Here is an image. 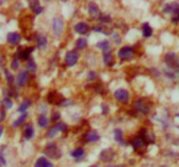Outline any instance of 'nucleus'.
Returning a JSON list of instances; mask_svg holds the SVG:
<instances>
[{
  "mask_svg": "<svg viewBox=\"0 0 179 167\" xmlns=\"http://www.w3.org/2000/svg\"><path fill=\"white\" fill-rule=\"evenodd\" d=\"M4 73H5V77H7V84H9V85H12V84L14 83V77H13V74L11 73L9 70H5Z\"/></svg>",
  "mask_w": 179,
  "mask_h": 167,
  "instance_id": "nucleus-33",
  "label": "nucleus"
},
{
  "mask_svg": "<svg viewBox=\"0 0 179 167\" xmlns=\"http://www.w3.org/2000/svg\"><path fill=\"white\" fill-rule=\"evenodd\" d=\"M176 14H177V18H176V19H177V20L179 21V9L177 10V12H176Z\"/></svg>",
  "mask_w": 179,
  "mask_h": 167,
  "instance_id": "nucleus-45",
  "label": "nucleus"
},
{
  "mask_svg": "<svg viewBox=\"0 0 179 167\" xmlns=\"http://www.w3.org/2000/svg\"><path fill=\"white\" fill-rule=\"evenodd\" d=\"M100 140V136L97 131H90L89 133H87L86 136V141L87 142H98Z\"/></svg>",
  "mask_w": 179,
  "mask_h": 167,
  "instance_id": "nucleus-23",
  "label": "nucleus"
},
{
  "mask_svg": "<svg viewBox=\"0 0 179 167\" xmlns=\"http://www.w3.org/2000/svg\"><path fill=\"white\" fill-rule=\"evenodd\" d=\"M42 11H44V7H42L41 5H39V7H37L35 11H34V13H35L36 15H39V14H41V13H42Z\"/></svg>",
  "mask_w": 179,
  "mask_h": 167,
  "instance_id": "nucleus-41",
  "label": "nucleus"
},
{
  "mask_svg": "<svg viewBox=\"0 0 179 167\" xmlns=\"http://www.w3.org/2000/svg\"><path fill=\"white\" fill-rule=\"evenodd\" d=\"M142 33H143V36L144 37H151L152 35H153V29H152V26L148 25V22L143 23L142 26Z\"/></svg>",
  "mask_w": 179,
  "mask_h": 167,
  "instance_id": "nucleus-21",
  "label": "nucleus"
},
{
  "mask_svg": "<svg viewBox=\"0 0 179 167\" xmlns=\"http://www.w3.org/2000/svg\"><path fill=\"white\" fill-rule=\"evenodd\" d=\"M145 143L142 139L140 138V136H136L135 139L132 140V146L133 147V149L135 150H138L140 149V148H142L143 146H145Z\"/></svg>",
  "mask_w": 179,
  "mask_h": 167,
  "instance_id": "nucleus-16",
  "label": "nucleus"
},
{
  "mask_svg": "<svg viewBox=\"0 0 179 167\" xmlns=\"http://www.w3.org/2000/svg\"><path fill=\"white\" fill-rule=\"evenodd\" d=\"M114 158V152L110 148H106L101 151L100 153V160L103 161V162H110L113 161Z\"/></svg>",
  "mask_w": 179,
  "mask_h": 167,
  "instance_id": "nucleus-8",
  "label": "nucleus"
},
{
  "mask_svg": "<svg viewBox=\"0 0 179 167\" xmlns=\"http://www.w3.org/2000/svg\"><path fill=\"white\" fill-rule=\"evenodd\" d=\"M76 49H85L87 47V40L86 38H80L77 39L76 44H75Z\"/></svg>",
  "mask_w": 179,
  "mask_h": 167,
  "instance_id": "nucleus-29",
  "label": "nucleus"
},
{
  "mask_svg": "<svg viewBox=\"0 0 179 167\" xmlns=\"http://www.w3.org/2000/svg\"><path fill=\"white\" fill-rule=\"evenodd\" d=\"M34 167H54V165H53L49 160H47V158L41 157L37 159Z\"/></svg>",
  "mask_w": 179,
  "mask_h": 167,
  "instance_id": "nucleus-15",
  "label": "nucleus"
},
{
  "mask_svg": "<svg viewBox=\"0 0 179 167\" xmlns=\"http://www.w3.org/2000/svg\"><path fill=\"white\" fill-rule=\"evenodd\" d=\"M89 30H90L89 26H88L86 22H79V23H76V25L74 26V31H75L76 33L81 34V35L88 34Z\"/></svg>",
  "mask_w": 179,
  "mask_h": 167,
  "instance_id": "nucleus-11",
  "label": "nucleus"
},
{
  "mask_svg": "<svg viewBox=\"0 0 179 167\" xmlns=\"http://www.w3.org/2000/svg\"><path fill=\"white\" fill-rule=\"evenodd\" d=\"M16 82H17V85L19 87H23V86L27 85V83L29 82V74L27 71H21L17 74V77H16Z\"/></svg>",
  "mask_w": 179,
  "mask_h": 167,
  "instance_id": "nucleus-10",
  "label": "nucleus"
},
{
  "mask_svg": "<svg viewBox=\"0 0 179 167\" xmlns=\"http://www.w3.org/2000/svg\"><path fill=\"white\" fill-rule=\"evenodd\" d=\"M95 79H97V73H95V72L91 71L88 73V79H89L90 82H93Z\"/></svg>",
  "mask_w": 179,
  "mask_h": 167,
  "instance_id": "nucleus-37",
  "label": "nucleus"
},
{
  "mask_svg": "<svg viewBox=\"0 0 179 167\" xmlns=\"http://www.w3.org/2000/svg\"><path fill=\"white\" fill-rule=\"evenodd\" d=\"M79 58H80V54L76 51H68L65 55V61L68 67H73L74 64H76Z\"/></svg>",
  "mask_w": 179,
  "mask_h": 167,
  "instance_id": "nucleus-5",
  "label": "nucleus"
},
{
  "mask_svg": "<svg viewBox=\"0 0 179 167\" xmlns=\"http://www.w3.org/2000/svg\"><path fill=\"white\" fill-rule=\"evenodd\" d=\"M161 167H165V166H161Z\"/></svg>",
  "mask_w": 179,
  "mask_h": 167,
  "instance_id": "nucleus-49",
  "label": "nucleus"
},
{
  "mask_svg": "<svg viewBox=\"0 0 179 167\" xmlns=\"http://www.w3.org/2000/svg\"><path fill=\"white\" fill-rule=\"evenodd\" d=\"M29 7H30V9L34 12V11L39 7V2L38 1H29Z\"/></svg>",
  "mask_w": 179,
  "mask_h": 167,
  "instance_id": "nucleus-35",
  "label": "nucleus"
},
{
  "mask_svg": "<svg viewBox=\"0 0 179 167\" xmlns=\"http://www.w3.org/2000/svg\"><path fill=\"white\" fill-rule=\"evenodd\" d=\"M34 51V48L33 47H30V48H27V49L20 51L19 55H20V58L22 60H29L30 59V54Z\"/></svg>",
  "mask_w": 179,
  "mask_h": 167,
  "instance_id": "nucleus-17",
  "label": "nucleus"
},
{
  "mask_svg": "<svg viewBox=\"0 0 179 167\" xmlns=\"http://www.w3.org/2000/svg\"><path fill=\"white\" fill-rule=\"evenodd\" d=\"M18 66H19V61H18V54H15L14 60L12 61V64H11V68H12L13 70H17Z\"/></svg>",
  "mask_w": 179,
  "mask_h": 167,
  "instance_id": "nucleus-34",
  "label": "nucleus"
},
{
  "mask_svg": "<svg viewBox=\"0 0 179 167\" xmlns=\"http://www.w3.org/2000/svg\"><path fill=\"white\" fill-rule=\"evenodd\" d=\"M114 98H117V101L120 102L122 104H127L129 101V93L125 89H118L114 92Z\"/></svg>",
  "mask_w": 179,
  "mask_h": 167,
  "instance_id": "nucleus-7",
  "label": "nucleus"
},
{
  "mask_svg": "<svg viewBox=\"0 0 179 167\" xmlns=\"http://www.w3.org/2000/svg\"><path fill=\"white\" fill-rule=\"evenodd\" d=\"M27 69H28L30 72H35V71H36V64H35V61H34L32 58H30V59H29V60H28V64H27Z\"/></svg>",
  "mask_w": 179,
  "mask_h": 167,
  "instance_id": "nucleus-30",
  "label": "nucleus"
},
{
  "mask_svg": "<svg viewBox=\"0 0 179 167\" xmlns=\"http://www.w3.org/2000/svg\"><path fill=\"white\" fill-rule=\"evenodd\" d=\"M54 95H55V92H50L49 95H48V102L49 103H54Z\"/></svg>",
  "mask_w": 179,
  "mask_h": 167,
  "instance_id": "nucleus-38",
  "label": "nucleus"
},
{
  "mask_svg": "<svg viewBox=\"0 0 179 167\" xmlns=\"http://www.w3.org/2000/svg\"><path fill=\"white\" fill-rule=\"evenodd\" d=\"M95 47L99 48L100 50H103V52H109L110 51V45H109V41L108 40H102V41H99Z\"/></svg>",
  "mask_w": 179,
  "mask_h": 167,
  "instance_id": "nucleus-19",
  "label": "nucleus"
},
{
  "mask_svg": "<svg viewBox=\"0 0 179 167\" xmlns=\"http://www.w3.org/2000/svg\"><path fill=\"white\" fill-rule=\"evenodd\" d=\"M179 9L178 3H173V4H169L164 7V12L165 13H176L177 10Z\"/></svg>",
  "mask_w": 179,
  "mask_h": 167,
  "instance_id": "nucleus-28",
  "label": "nucleus"
},
{
  "mask_svg": "<svg viewBox=\"0 0 179 167\" xmlns=\"http://www.w3.org/2000/svg\"><path fill=\"white\" fill-rule=\"evenodd\" d=\"M102 113L105 115L108 113V106L106 104H102Z\"/></svg>",
  "mask_w": 179,
  "mask_h": 167,
  "instance_id": "nucleus-40",
  "label": "nucleus"
},
{
  "mask_svg": "<svg viewBox=\"0 0 179 167\" xmlns=\"http://www.w3.org/2000/svg\"><path fill=\"white\" fill-rule=\"evenodd\" d=\"M140 136L141 139L143 140L144 143H145L146 145L151 144V143H154V136H151V134H149L148 130L145 128H142L140 130Z\"/></svg>",
  "mask_w": 179,
  "mask_h": 167,
  "instance_id": "nucleus-12",
  "label": "nucleus"
},
{
  "mask_svg": "<svg viewBox=\"0 0 179 167\" xmlns=\"http://www.w3.org/2000/svg\"><path fill=\"white\" fill-rule=\"evenodd\" d=\"M2 132H3V128H2L1 126H0V136H2Z\"/></svg>",
  "mask_w": 179,
  "mask_h": 167,
  "instance_id": "nucleus-44",
  "label": "nucleus"
},
{
  "mask_svg": "<svg viewBox=\"0 0 179 167\" xmlns=\"http://www.w3.org/2000/svg\"><path fill=\"white\" fill-rule=\"evenodd\" d=\"M5 111L3 109H0V123H2L5 120Z\"/></svg>",
  "mask_w": 179,
  "mask_h": 167,
  "instance_id": "nucleus-39",
  "label": "nucleus"
},
{
  "mask_svg": "<svg viewBox=\"0 0 179 167\" xmlns=\"http://www.w3.org/2000/svg\"><path fill=\"white\" fill-rule=\"evenodd\" d=\"M88 11H89V14L91 17H97L100 16V12H99V7L95 3H89L88 4Z\"/></svg>",
  "mask_w": 179,
  "mask_h": 167,
  "instance_id": "nucleus-18",
  "label": "nucleus"
},
{
  "mask_svg": "<svg viewBox=\"0 0 179 167\" xmlns=\"http://www.w3.org/2000/svg\"><path fill=\"white\" fill-rule=\"evenodd\" d=\"M70 155L74 159H82L85 155V151L82 147H79V148H75L73 151H71Z\"/></svg>",
  "mask_w": 179,
  "mask_h": 167,
  "instance_id": "nucleus-20",
  "label": "nucleus"
},
{
  "mask_svg": "<svg viewBox=\"0 0 179 167\" xmlns=\"http://www.w3.org/2000/svg\"><path fill=\"white\" fill-rule=\"evenodd\" d=\"M27 117H28V114H27V113H23V114H21L19 117L17 118V120L15 121L14 123L12 124V126L14 128H17V127H19V126L21 125V124H22L23 122H25L26 121V118H27Z\"/></svg>",
  "mask_w": 179,
  "mask_h": 167,
  "instance_id": "nucleus-26",
  "label": "nucleus"
},
{
  "mask_svg": "<svg viewBox=\"0 0 179 167\" xmlns=\"http://www.w3.org/2000/svg\"><path fill=\"white\" fill-rule=\"evenodd\" d=\"M103 61H104V64H107V66H109V67L114 66V63H113V54H111V51L104 53V55H103Z\"/></svg>",
  "mask_w": 179,
  "mask_h": 167,
  "instance_id": "nucleus-22",
  "label": "nucleus"
},
{
  "mask_svg": "<svg viewBox=\"0 0 179 167\" xmlns=\"http://www.w3.org/2000/svg\"><path fill=\"white\" fill-rule=\"evenodd\" d=\"M133 107H135L136 110H138L139 112L143 113V114H148V113L151 111V107L149 105L146 103V101L144 99H137L133 104Z\"/></svg>",
  "mask_w": 179,
  "mask_h": 167,
  "instance_id": "nucleus-6",
  "label": "nucleus"
},
{
  "mask_svg": "<svg viewBox=\"0 0 179 167\" xmlns=\"http://www.w3.org/2000/svg\"><path fill=\"white\" fill-rule=\"evenodd\" d=\"M1 105L4 107L5 109H11L13 107V102H12V99L7 98H4L1 101Z\"/></svg>",
  "mask_w": 179,
  "mask_h": 167,
  "instance_id": "nucleus-31",
  "label": "nucleus"
},
{
  "mask_svg": "<svg viewBox=\"0 0 179 167\" xmlns=\"http://www.w3.org/2000/svg\"><path fill=\"white\" fill-rule=\"evenodd\" d=\"M114 140L117 141V143L120 145H126V142L124 141V139H123V131L122 129L120 128H116L114 130Z\"/></svg>",
  "mask_w": 179,
  "mask_h": 167,
  "instance_id": "nucleus-14",
  "label": "nucleus"
},
{
  "mask_svg": "<svg viewBox=\"0 0 179 167\" xmlns=\"http://www.w3.org/2000/svg\"><path fill=\"white\" fill-rule=\"evenodd\" d=\"M176 117H179V113H177V114H176Z\"/></svg>",
  "mask_w": 179,
  "mask_h": 167,
  "instance_id": "nucleus-47",
  "label": "nucleus"
},
{
  "mask_svg": "<svg viewBox=\"0 0 179 167\" xmlns=\"http://www.w3.org/2000/svg\"><path fill=\"white\" fill-rule=\"evenodd\" d=\"M67 129H68V127H67V125L65 123H57L55 126H53V127L51 129H49V131H48L47 133V136L49 139H53L55 136L57 134V132H65V131H67Z\"/></svg>",
  "mask_w": 179,
  "mask_h": 167,
  "instance_id": "nucleus-3",
  "label": "nucleus"
},
{
  "mask_svg": "<svg viewBox=\"0 0 179 167\" xmlns=\"http://www.w3.org/2000/svg\"><path fill=\"white\" fill-rule=\"evenodd\" d=\"M90 167H99V166H95V165H94V166H90Z\"/></svg>",
  "mask_w": 179,
  "mask_h": 167,
  "instance_id": "nucleus-48",
  "label": "nucleus"
},
{
  "mask_svg": "<svg viewBox=\"0 0 179 167\" xmlns=\"http://www.w3.org/2000/svg\"><path fill=\"white\" fill-rule=\"evenodd\" d=\"M37 45L41 50L45 49L47 47V44H48V40H47V37L46 36H42V35H39L37 36Z\"/></svg>",
  "mask_w": 179,
  "mask_h": 167,
  "instance_id": "nucleus-24",
  "label": "nucleus"
},
{
  "mask_svg": "<svg viewBox=\"0 0 179 167\" xmlns=\"http://www.w3.org/2000/svg\"><path fill=\"white\" fill-rule=\"evenodd\" d=\"M60 118V113L58 111H54L52 113V117H51L52 122H56V121H58Z\"/></svg>",
  "mask_w": 179,
  "mask_h": 167,
  "instance_id": "nucleus-36",
  "label": "nucleus"
},
{
  "mask_svg": "<svg viewBox=\"0 0 179 167\" xmlns=\"http://www.w3.org/2000/svg\"><path fill=\"white\" fill-rule=\"evenodd\" d=\"M45 153H46L48 158L55 159V160H58L61 157V151L58 149L56 144H54V143H50V144L47 145L46 148H45Z\"/></svg>",
  "mask_w": 179,
  "mask_h": 167,
  "instance_id": "nucleus-1",
  "label": "nucleus"
},
{
  "mask_svg": "<svg viewBox=\"0 0 179 167\" xmlns=\"http://www.w3.org/2000/svg\"><path fill=\"white\" fill-rule=\"evenodd\" d=\"M114 36L116 37V42H117V44H120V40H119V35H118V34H116V33H114Z\"/></svg>",
  "mask_w": 179,
  "mask_h": 167,
  "instance_id": "nucleus-43",
  "label": "nucleus"
},
{
  "mask_svg": "<svg viewBox=\"0 0 179 167\" xmlns=\"http://www.w3.org/2000/svg\"><path fill=\"white\" fill-rule=\"evenodd\" d=\"M135 54V49L133 47H129V45H125V47H122L121 49L118 51V56L122 60H127V59H130Z\"/></svg>",
  "mask_w": 179,
  "mask_h": 167,
  "instance_id": "nucleus-2",
  "label": "nucleus"
},
{
  "mask_svg": "<svg viewBox=\"0 0 179 167\" xmlns=\"http://www.w3.org/2000/svg\"><path fill=\"white\" fill-rule=\"evenodd\" d=\"M164 60H165V63L167 64V66H170L171 68H173V67H176L179 64L177 55H176L175 53H172V52L167 53V54L165 55Z\"/></svg>",
  "mask_w": 179,
  "mask_h": 167,
  "instance_id": "nucleus-9",
  "label": "nucleus"
},
{
  "mask_svg": "<svg viewBox=\"0 0 179 167\" xmlns=\"http://www.w3.org/2000/svg\"><path fill=\"white\" fill-rule=\"evenodd\" d=\"M109 167H125V166H121V165H116V166H109Z\"/></svg>",
  "mask_w": 179,
  "mask_h": 167,
  "instance_id": "nucleus-46",
  "label": "nucleus"
},
{
  "mask_svg": "<svg viewBox=\"0 0 179 167\" xmlns=\"http://www.w3.org/2000/svg\"><path fill=\"white\" fill-rule=\"evenodd\" d=\"M30 105H31V101H26V102H23L22 104L19 106V108H18V112H25L27 109L30 107Z\"/></svg>",
  "mask_w": 179,
  "mask_h": 167,
  "instance_id": "nucleus-32",
  "label": "nucleus"
},
{
  "mask_svg": "<svg viewBox=\"0 0 179 167\" xmlns=\"http://www.w3.org/2000/svg\"><path fill=\"white\" fill-rule=\"evenodd\" d=\"M52 29H53V34L56 37H60L61 33H63L64 29V21L60 17H55L52 21Z\"/></svg>",
  "mask_w": 179,
  "mask_h": 167,
  "instance_id": "nucleus-4",
  "label": "nucleus"
},
{
  "mask_svg": "<svg viewBox=\"0 0 179 167\" xmlns=\"http://www.w3.org/2000/svg\"><path fill=\"white\" fill-rule=\"evenodd\" d=\"M25 138H26V140H31L32 138L34 136V128H33V126L32 125H28L26 127V129H25Z\"/></svg>",
  "mask_w": 179,
  "mask_h": 167,
  "instance_id": "nucleus-25",
  "label": "nucleus"
},
{
  "mask_svg": "<svg viewBox=\"0 0 179 167\" xmlns=\"http://www.w3.org/2000/svg\"><path fill=\"white\" fill-rule=\"evenodd\" d=\"M5 164H7V162H5V159L2 155H0V167L4 166Z\"/></svg>",
  "mask_w": 179,
  "mask_h": 167,
  "instance_id": "nucleus-42",
  "label": "nucleus"
},
{
  "mask_svg": "<svg viewBox=\"0 0 179 167\" xmlns=\"http://www.w3.org/2000/svg\"><path fill=\"white\" fill-rule=\"evenodd\" d=\"M7 42L11 45H17L19 44V41L21 40V37L20 35L16 32H11V33L7 34Z\"/></svg>",
  "mask_w": 179,
  "mask_h": 167,
  "instance_id": "nucleus-13",
  "label": "nucleus"
},
{
  "mask_svg": "<svg viewBox=\"0 0 179 167\" xmlns=\"http://www.w3.org/2000/svg\"><path fill=\"white\" fill-rule=\"evenodd\" d=\"M38 125H39V127H41V128H46L48 125H49V121H48V118L46 115H44V114H41V115H39V117H38Z\"/></svg>",
  "mask_w": 179,
  "mask_h": 167,
  "instance_id": "nucleus-27",
  "label": "nucleus"
}]
</instances>
